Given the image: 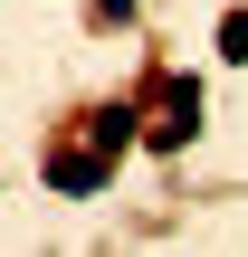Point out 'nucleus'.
<instances>
[{
  "instance_id": "1",
  "label": "nucleus",
  "mask_w": 248,
  "mask_h": 257,
  "mask_svg": "<svg viewBox=\"0 0 248 257\" xmlns=\"http://www.w3.org/2000/svg\"><path fill=\"white\" fill-rule=\"evenodd\" d=\"M162 95H172V114H162V124H153V134H143V143H153V153H182V143H191V134H201V86H191V76H172V86H162Z\"/></svg>"
},
{
  "instance_id": "3",
  "label": "nucleus",
  "mask_w": 248,
  "mask_h": 257,
  "mask_svg": "<svg viewBox=\"0 0 248 257\" xmlns=\"http://www.w3.org/2000/svg\"><path fill=\"white\" fill-rule=\"evenodd\" d=\"M134 124H143L134 105H96V114H86V134H96V153H124V143H134Z\"/></svg>"
},
{
  "instance_id": "5",
  "label": "nucleus",
  "mask_w": 248,
  "mask_h": 257,
  "mask_svg": "<svg viewBox=\"0 0 248 257\" xmlns=\"http://www.w3.org/2000/svg\"><path fill=\"white\" fill-rule=\"evenodd\" d=\"M96 19H134V0H96Z\"/></svg>"
},
{
  "instance_id": "4",
  "label": "nucleus",
  "mask_w": 248,
  "mask_h": 257,
  "mask_svg": "<svg viewBox=\"0 0 248 257\" xmlns=\"http://www.w3.org/2000/svg\"><path fill=\"white\" fill-rule=\"evenodd\" d=\"M220 57L248 67V10H220Z\"/></svg>"
},
{
  "instance_id": "2",
  "label": "nucleus",
  "mask_w": 248,
  "mask_h": 257,
  "mask_svg": "<svg viewBox=\"0 0 248 257\" xmlns=\"http://www.w3.org/2000/svg\"><path fill=\"white\" fill-rule=\"evenodd\" d=\"M105 172H115V153H96V143H86V153H57V162H48V181H57L67 200H96V191H105Z\"/></svg>"
}]
</instances>
